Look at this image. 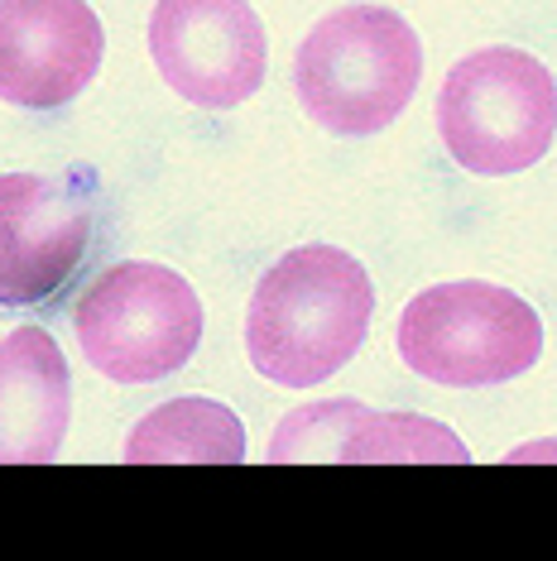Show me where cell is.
<instances>
[{"label": "cell", "mask_w": 557, "mask_h": 561, "mask_svg": "<svg viewBox=\"0 0 557 561\" xmlns=\"http://www.w3.org/2000/svg\"><path fill=\"white\" fill-rule=\"evenodd\" d=\"M524 461H557V442H528L504 456V466H524Z\"/></svg>", "instance_id": "obj_13"}, {"label": "cell", "mask_w": 557, "mask_h": 561, "mask_svg": "<svg viewBox=\"0 0 557 561\" xmlns=\"http://www.w3.org/2000/svg\"><path fill=\"white\" fill-rule=\"evenodd\" d=\"M72 417V379L48 327L0 336V466L58 461Z\"/></svg>", "instance_id": "obj_9"}, {"label": "cell", "mask_w": 557, "mask_h": 561, "mask_svg": "<svg viewBox=\"0 0 557 561\" xmlns=\"http://www.w3.org/2000/svg\"><path fill=\"white\" fill-rule=\"evenodd\" d=\"M466 461H471V451L452 427L433 423V417L365 408L341 466H466Z\"/></svg>", "instance_id": "obj_11"}, {"label": "cell", "mask_w": 557, "mask_h": 561, "mask_svg": "<svg viewBox=\"0 0 557 561\" xmlns=\"http://www.w3.org/2000/svg\"><path fill=\"white\" fill-rule=\"evenodd\" d=\"M106 30L87 0H0V101L58 111L101 72Z\"/></svg>", "instance_id": "obj_8"}, {"label": "cell", "mask_w": 557, "mask_h": 561, "mask_svg": "<svg viewBox=\"0 0 557 561\" xmlns=\"http://www.w3.org/2000/svg\"><path fill=\"white\" fill-rule=\"evenodd\" d=\"M399 360L442 389H490L528 375L543 355V322L519 293L486 278L433 284L399 317Z\"/></svg>", "instance_id": "obj_4"}, {"label": "cell", "mask_w": 557, "mask_h": 561, "mask_svg": "<svg viewBox=\"0 0 557 561\" xmlns=\"http://www.w3.org/2000/svg\"><path fill=\"white\" fill-rule=\"evenodd\" d=\"M423 78V44L389 5H341L303 34L294 92L312 125L337 139L389 130Z\"/></svg>", "instance_id": "obj_2"}, {"label": "cell", "mask_w": 557, "mask_h": 561, "mask_svg": "<svg viewBox=\"0 0 557 561\" xmlns=\"http://www.w3.org/2000/svg\"><path fill=\"white\" fill-rule=\"evenodd\" d=\"M375 288L341 245H298L260 274L246 308L250 365L278 389H318L371 336Z\"/></svg>", "instance_id": "obj_1"}, {"label": "cell", "mask_w": 557, "mask_h": 561, "mask_svg": "<svg viewBox=\"0 0 557 561\" xmlns=\"http://www.w3.org/2000/svg\"><path fill=\"white\" fill-rule=\"evenodd\" d=\"M125 466H240L246 427L217 399H169L125 437Z\"/></svg>", "instance_id": "obj_10"}, {"label": "cell", "mask_w": 557, "mask_h": 561, "mask_svg": "<svg viewBox=\"0 0 557 561\" xmlns=\"http://www.w3.org/2000/svg\"><path fill=\"white\" fill-rule=\"evenodd\" d=\"M202 298L183 274L149 260H125L96 274L72 308V336L111 385H159L202 346Z\"/></svg>", "instance_id": "obj_5"}, {"label": "cell", "mask_w": 557, "mask_h": 561, "mask_svg": "<svg viewBox=\"0 0 557 561\" xmlns=\"http://www.w3.org/2000/svg\"><path fill=\"white\" fill-rule=\"evenodd\" d=\"M365 403L356 399H318L303 403L270 437V466H318V461H346V442L356 432Z\"/></svg>", "instance_id": "obj_12"}, {"label": "cell", "mask_w": 557, "mask_h": 561, "mask_svg": "<svg viewBox=\"0 0 557 561\" xmlns=\"http://www.w3.org/2000/svg\"><path fill=\"white\" fill-rule=\"evenodd\" d=\"M437 135L457 169L476 178L524 173L557 139V78L524 48L490 44L447 72Z\"/></svg>", "instance_id": "obj_3"}, {"label": "cell", "mask_w": 557, "mask_h": 561, "mask_svg": "<svg viewBox=\"0 0 557 561\" xmlns=\"http://www.w3.org/2000/svg\"><path fill=\"white\" fill-rule=\"evenodd\" d=\"M145 34L169 92L202 111H236L270 72V34L250 0H155Z\"/></svg>", "instance_id": "obj_6"}, {"label": "cell", "mask_w": 557, "mask_h": 561, "mask_svg": "<svg viewBox=\"0 0 557 561\" xmlns=\"http://www.w3.org/2000/svg\"><path fill=\"white\" fill-rule=\"evenodd\" d=\"M92 211L44 173H0V308H39L82 270Z\"/></svg>", "instance_id": "obj_7"}]
</instances>
